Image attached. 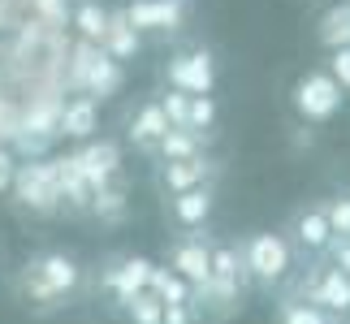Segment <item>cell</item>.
<instances>
[{
  "label": "cell",
  "instance_id": "obj_1",
  "mask_svg": "<svg viewBox=\"0 0 350 324\" xmlns=\"http://www.w3.org/2000/svg\"><path fill=\"white\" fill-rule=\"evenodd\" d=\"M78 281H83V268H78V260L65 255V251H48L26 268V286H31L44 303L61 299V294H74Z\"/></svg>",
  "mask_w": 350,
  "mask_h": 324
},
{
  "label": "cell",
  "instance_id": "obj_2",
  "mask_svg": "<svg viewBox=\"0 0 350 324\" xmlns=\"http://www.w3.org/2000/svg\"><path fill=\"white\" fill-rule=\"evenodd\" d=\"M242 268H247V277L264 281V286H273L290 273V247L281 234H251L247 247H242Z\"/></svg>",
  "mask_w": 350,
  "mask_h": 324
},
{
  "label": "cell",
  "instance_id": "obj_3",
  "mask_svg": "<svg viewBox=\"0 0 350 324\" xmlns=\"http://www.w3.org/2000/svg\"><path fill=\"white\" fill-rule=\"evenodd\" d=\"M169 87L182 91V96H212L217 87V61H212L208 48L182 52V57L169 61Z\"/></svg>",
  "mask_w": 350,
  "mask_h": 324
},
{
  "label": "cell",
  "instance_id": "obj_4",
  "mask_svg": "<svg viewBox=\"0 0 350 324\" xmlns=\"http://www.w3.org/2000/svg\"><path fill=\"white\" fill-rule=\"evenodd\" d=\"M13 186H18L22 204L35 208V212H52L61 204L57 165H22V169H13Z\"/></svg>",
  "mask_w": 350,
  "mask_h": 324
},
{
  "label": "cell",
  "instance_id": "obj_5",
  "mask_svg": "<svg viewBox=\"0 0 350 324\" xmlns=\"http://www.w3.org/2000/svg\"><path fill=\"white\" fill-rule=\"evenodd\" d=\"M294 108H299L307 121H329L342 108V87L333 83L329 74H307V78H299V87H294Z\"/></svg>",
  "mask_w": 350,
  "mask_h": 324
},
{
  "label": "cell",
  "instance_id": "obj_6",
  "mask_svg": "<svg viewBox=\"0 0 350 324\" xmlns=\"http://www.w3.org/2000/svg\"><path fill=\"white\" fill-rule=\"evenodd\" d=\"M169 273H178V277H182L191 290L208 286V273H212V251H208L199 238L178 242V247H173V260H169Z\"/></svg>",
  "mask_w": 350,
  "mask_h": 324
},
{
  "label": "cell",
  "instance_id": "obj_7",
  "mask_svg": "<svg viewBox=\"0 0 350 324\" xmlns=\"http://www.w3.org/2000/svg\"><path fill=\"white\" fill-rule=\"evenodd\" d=\"M147 277H152V260H143V255H130V260H121L117 268L104 273V286L113 290V299L126 307L134 294L147 290Z\"/></svg>",
  "mask_w": 350,
  "mask_h": 324
},
{
  "label": "cell",
  "instance_id": "obj_8",
  "mask_svg": "<svg viewBox=\"0 0 350 324\" xmlns=\"http://www.w3.org/2000/svg\"><path fill=\"white\" fill-rule=\"evenodd\" d=\"M307 303L320 312H350V277L338 268H320L316 281L307 286Z\"/></svg>",
  "mask_w": 350,
  "mask_h": 324
},
{
  "label": "cell",
  "instance_id": "obj_9",
  "mask_svg": "<svg viewBox=\"0 0 350 324\" xmlns=\"http://www.w3.org/2000/svg\"><path fill=\"white\" fill-rule=\"evenodd\" d=\"M74 165H78V173H83L87 191L100 195V191H109V178L117 173V147L113 143H96V147H87V152H78Z\"/></svg>",
  "mask_w": 350,
  "mask_h": 324
},
{
  "label": "cell",
  "instance_id": "obj_10",
  "mask_svg": "<svg viewBox=\"0 0 350 324\" xmlns=\"http://www.w3.org/2000/svg\"><path fill=\"white\" fill-rule=\"evenodd\" d=\"M126 22L134 31H173L182 22V0H134Z\"/></svg>",
  "mask_w": 350,
  "mask_h": 324
},
{
  "label": "cell",
  "instance_id": "obj_11",
  "mask_svg": "<svg viewBox=\"0 0 350 324\" xmlns=\"http://www.w3.org/2000/svg\"><path fill=\"white\" fill-rule=\"evenodd\" d=\"M83 78H87V91H91V100H104V96H113V91L121 87V65L113 57H104V52H91V44H83Z\"/></svg>",
  "mask_w": 350,
  "mask_h": 324
},
{
  "label": "cell",
  "instance_id": "obj_12",
  "mask_svg": "<svg viewBox=\"0 0 350 324\" xmlns=\"http://www.w3.org/2000/svg\"><path fill=\"white\" fill-rule=\"evenodd\" d=\"M96 117H100V104L91 100V96H78L61 108V117H57V130L61 134H70V139H91V130H96Z\"/></svg>",
  "mask_w": 350,
  "mask_h": 324
},
{
  "label": "cell",
  "instance_id": "obj_13",
  "mask_svg": "<svg viewBox=\"0 0 350 324\" xmlns=\"http://www.w3.org/2000/svg\"><path fill=\"white\" fill-rule=\"evenodd\" d=\"M173 216H178V225H186V229L204 225L212 216V191H208V186H195V191L173 195Z\"/></svg>",
  "mask_w": 350,
  "mask_h": 324
},
{
  "label": "cell",
  "instance_id": "obj_14",
  "mask_svg": "<svg viewBox=\"0 0 350 324\" xmlns=\"http://www.w3.org/2000/svg\"><path fill=\"white\" fill-rule=\"evenodd\" d=\"M134 52H139V31L126 22V13H117V18H109V31H104V57H113L121 65Z\"/></svg>",
  "mask_w": 350,
  "mask_h": 324
},
{
  "label": "cell",
  "instance_id": "obj_15",
  "mask_svg": "<svg viewBox=\"0 0 350 324\" xmlns=\"http://www.w3.org/2000/svg\"><path fill=\"white\" fill-rule=\"evenodd\" d=\"M294 234H299V242L307 251H329V242H333V229L325 221V208H307L299 212V221H294Z\"/></svg>",
  "mask_w": 350,
  "mask_h": 324
},
{
  "label": "cell",
  "instance_id": "obj_16",
  "mask_svg": "<svg viewBox=\"0 0 350 324\" xmlns=\"http://www.w3.org/2000/svg\"><path fill=\"white\" fill-rule=\"evenodd\" d=\"M169 130H173V126H169V117L160 113V104H143L139 117H134V126H130V139L139 143V147H156Z\"/></svg>",
  "mask_w": 350,
  "mask_h": 324
},
{
  "label": "cell",
  "instance_id": "obj_17",
  "mask_svg": "<svg viewBox=\"0 0 350 324\" xmlns=\"http://www.w3.org/2000/svg\"><path fill=\"white\" fill-rule=\"evenodd\" d=\"M204 178H208V160H204V156H195V160H178V165H165V173H160V182H165L173 195L204 186Z\"/></svg>",
  "mask_w": 350,
  "mask_h": 324
},
{
  "label": "cell",
  "instance_id": "obj_18",
  "mask_svg": "<svg viewBox=\"0 0 350 324\" xmlns=\"http://www.w3.org/2000/svg\"><path fill=\"white\" fill-rule=\"evenodd\" d=\"M147 290H152L165 307H182V303H191V286H186L178 273H169V268H156V264H152V277H147Z\"/></svg>",
  "mask_w": 350,
  "mask_h": 324
},
{
  "label": "cell",
  "instance_id": "obj_19",
  "mask_svg": "<svg viewBox=\"0 0 350 324\" xmlns=\"http://www.w3.org/2000/svg\"><path fill=\"white\" fill-rule=\"evenodd\" d=\"M156 147H160V156H165V165L195 160V156H199V134H191V130H169Z\"/></svg>",
  "mask_w": 350,
  "mask_h": 324
},
{
  "label": "cell",
  "instance_id": "obj_20",
  "mask_svg": "<svg viewBox=\"0 0 350 324\" xmlns=\"http://www.w3.org/2000/svg\"><path fill=\"white\" fill-rule=\"evenodd\" d=\"M78 31H83L87 44H104V31H109V13H104L96 0H87V5L78 9Z\"/></svg>",
  "mask_w": 350,
  "mask_h": 324
},
{
  "label": "cell",
  "instance_id": "obj_21",
  "mask_svg": "<svg viewBox=\"0 0 350 324\" xmlns=\"http://www.w3.org/2000/svg\"><path fill=\"white\" fill-rule=\"evenodd\" d=\"M126 316L134 324H160L165 320V303H160L152 290H143V294H134V299L126 303Z\"/></svg>",
  "mask_w": 350,
  "mask_h": 324
},
{
  "label": "cell",
  "instance_id": "obj_22",
  "mask_svg": "<svg viewBox=\"0 0 350 324\" xmlns=\"http://www.w3.org/2000/svg\"><path fill=\"white\" fill-rule=\"evenodd\" d=\"M212 121H217V104H212V96H191V108H186V130L204 134Z\"/></svg>",
  "mask_w": 350,
  "mask_h": 324
},
{
  "label": "cell",
  "instance_id": "obj_23",
  "mask_svg": "<svg viewBox=\"0 0 350 324\" xmlns=\"http://www.w3.org/2000/svg\"><path fill=\"white\" fill-rule=\"evenodd\" d=\"M320 39H325V44H333V48H346V44H350V5L329 13V18H325V31H320Z\"/></svg>",
  "mask_w": 350,
  "mask_h": 324
},
{
  "label": "cell",
  "instance_id": "obj_24",
  "mask_svg": "<svg viewBox=\"0 0 350 324\" xmlns=\"http://www.w3.org/2000/svg\"><path fill=\"white\" fill-rule=\"evenodd\" d=\"M91 212L100 216V221H121V212H126V195L121 191H100V195H91Z\"/></svg>",
  "mask_w": 350,
  "mask_h": 324
},
{
  "label": "cell",
  "instance_id": "obj_25",
  "mask_svg": "<svg viewBox=\"0 0 350 324\" xmlns=\"http://www.w3.org/2000/svg\"><path fill=\"white\" fill-rule=\"evenodd\" d=\"M281 324H329V316L312 303H286L281 307Z\"/></svg>",
  "mask_w": 350,
  "mask_h": 324
},
{
  "label": "cell",
  "instance_id": "obj_26",
  "mask_svg": "<svg viewBox=\"0 0 350 324\" xmlns=\"http://www.w3.org/2000/svg\"><path fill=\"white\" fill-rule=\"evenodd\" d=\"M186 108H191V96H182V91H169V96L160 100V113L169 117L173 130H186Z\"/></svg>",
  "mask_w": 350,
  "mask_h": 324
},
{
  "label": "cell",
  "instance_id": "obj_27",
  "mask_svg": "<svg viewBox=\"0 0 350 324\" xmlns=\"http://www.w3.org/2000/svg\"><path fill=\"white\" fill-rule=\"evenodd\" d=\"M325 221L333 229V238H350V199H338V204L325 208Z\"/></svg>",
  "mask_w": 350,
  "mask_h": 324
},
{
  "label": "cell",
  "instance_id": "obj_28",
  "mask_svg": "<svg viewBox=\"0 0 350 324\" xmlns=\"http://www.w3.org/2000/svg\"><path fill=\"white\" fill-rule=\"evenodd\" d=\"M329 78L338 83L342 91L350 87V44L346 48H333V65H329Z\"/></svg>",
  "mask_w": 350,
  "mask_h": 324
},
{
  "label": "cell",
  "instance_id": "obj_29",
  "mask_svg": "<svg viewBox=\"0 0 350 324\" xmlns=\"http://www.w3.org/2000/svg\"><path fill=\"white\" fill-rule=\"evenodd\" d=\"M329 251H333V268L350 277V238H333V242H329Z\"/></svg>",
  "mask_w": 350,
  "mask_h": 324
},
{
  "label": "cell",
  "instance_id": "obj_30",
  "mask_svg": "<svg viewBox=\"0 0 350 324\" xmlns=\"http://www.w3.org/2000/svg\"><path fill=\"white\" fill-rule=\"evenodd\" d=\"M160 324H199V320L191 312V303H182V307H165V320Z\"/></svg>",
  "mask_w": 350,
  "mask_h": 324
},
{
  "label": "cell",
  "instance_id": "obj_31",
  "mask_svg": "<svg viewBox=\"0 0 350 324\" xmlns=\"http://www.w3.org/2000/svg\"><path fill=\"white\" fill-rule=\"evenodd\" d=\"M5 186H13V160L0 152V191H5Z\"/></svg>",
  "mask_w": 350,
  "mask_h": 324
}]
</instances>
